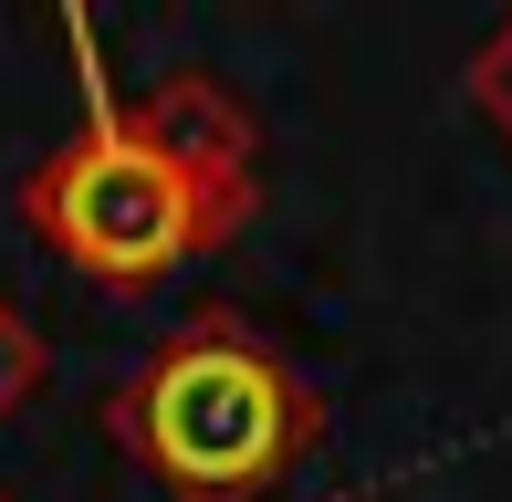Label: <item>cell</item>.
Returning a JSON list of instances; mask_svg holds the SVG:
<instances>
[{
	"label": "cell",
	"mask_w": 512,
	"mask_h": 502,
	"mask_svg": "<svg viewBox=\"0 0 512 502\" xmlns=\"http://www.w3.org/2000/svg\"><path fill=\"white\" fill-rule=\"evenodd\" d=\"M115 440L147 461L168 502H262L324 440V398L241 314H189L115 387Z\"/></svg>",
	"instance_id": "cell-1"
},
{
	"label": "cell",
	"mask_w": 512,
	"mask_h": 502,
	"mask_svg": "<svg viewBox=\"0 0 512 502\" xmlns=\"http://www.w3.org/2000/svg\"><path fill=\"white\" fill-rule=\"evenodd\" d=\"M63 32H74V53H84V126L21 178V220L74 272H95V283H157V272L220 251L251 220L262 189H209L178 157H157L147 136H136V116L115 105V84L95 74V32H84V21H63Z\"/></svg>",
	"instance_id": "cell-2"
},
{
	"label": "cell",
	"mask_w": 512,
	"mask_h": 502,
	"mask_svg": "<svg viewBox=\"0 0 512 502\" xmlns=\"http://www.w3.org/2000/svg\"><path fill=\"white\" fill-rule=\"evenodd\" d=\"M126 116H136V136H147L157 157H178L209 189H262V178H251V116H241V95H230L220 74H168L147 105H126Z\"/></svg>",
	"instance_id": "cell-3"
},
{
	"label": "cell",
	"mask_w": 512,
	"mask_h": 502,
	"mask_svg": "<svg viewBox=\"0 0 512 502\" xmlns=\"http://www.w3.org/2000/svg\"><path fill=\"white\" fill-rule=\"evenodd\" d=\"M460 84H471L481 126H492L502 147H512V11L492 21V32H481V53H471V74H460Z\"/></svg>",
	"instance_id": "cell-4"
},
{
	"label": "cell",
	"mask_w": 512,
	"mask_h": 502,
	"mask_svg": "<svg viewBox=\"0 0 512 502\" xmlns=\"http://www.w3.org/2000/svg\"><path fill=\"white\" fill-rule=\"evenodd\" d=\"M32 387H42V335L21 325L11 304H0V419H11V408L32 398Z\"/></svg>",
	"instance_id": "cell-5"
}]
</instances>
